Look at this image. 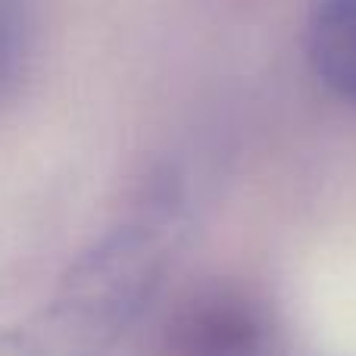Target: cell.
<instances>
[{
	"label": "cell",
	"mask_w": 356,
	"mask_h": 356,
	"mask_svg": "<svg viewBox=\"0 0 356 356\" xmlns=\"http://www.w3.org/2000/svg\"><path fill=\"white\" fill-rule=\"evenodd\" d=\"M184 228V194L163 181L66 269L35 313L60 356H106L147 309Z\"/></svg>",
	"instance_id": "1"
},
{
	"label": "cell",
	"mask_w": 356,
	"mask_h": 356,
	"mask_svg": "<svg viewBox=\"0 0 356 356\" xmlns=\"http://www.w3.org/2000/svg\"><path fill=\"white\" fill-rule=\"evenodd\" d=\"M278 322L241 288H207L178 307L166 328V356H275Z\"/></svg>",
	"instance_id": "2"
},
{
	"label": "cell",
	"mask_w": 356,
	"mask_h": 356,
	"mask_svg": "<svg viewBox=\"0 0 356 356\" xmlns=\"http://www.w3.org/2000/svg\"><path fill=\"white\" fill-rule=\"evenodd\" d=\"M303 50L322 88L356 106V0L316 6L307 16Z\"/></svg>",
	"instance_id": "3"
},
{
	"label": "cell",
	"mask_w": 356,
	"mask_h": 356,
	"mask_svg": "<svg viewBox=\"0 0 356 356\" xmlns=\"http://www.w3.org/2000/svg\"><path fill=\"white\" fill-rule=\"evenodd\" d=\"M31 19L25 6L0 3V97L13 91L29 66Z\"/></svg>",
	"instance_id": "4"
},
{
	"label": "cell",
	"mask_w": 356,
	"mask_h": 356,
	"mask_svg": "<svg viewBox=\"0 0 356 356\" xmlns=\"http://www.w3.org/2000/svg\"><path fill=\"white\" fill-rule=\"evenodd\" d=\"M0 356H56L35 316L0 332Z\"/></svg>",
	"instance_id": "5"
}]
</instances>
